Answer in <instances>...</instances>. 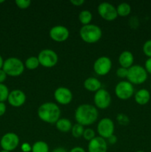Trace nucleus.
Returning a JSON list of instances; mask_svg holds the SVG:
<instances>
[{"label": "nucleus", "instance_id": "nucleus-1", "mask_svg": "<svg viewBox=\"0 0 151 152\" xmlns=\"http://www.w3.org/2000/svg\"><path fill=\"white\" fill-rule=\"evenodd\" d=\"M74 117L76 123L83 126H89L98 120L99 111L95 105L87 103L81 104L76 109Z\"/></svg>", "mask_w": 151, "mask_h": 152}, {"label": "nucleus", "instance_id": "nucleus-2", "mask_svg": "<svg viewBox=\"0 0 151 152\" xmlns=\"http://www.w3.org/2000/svg\"><path fill=\"white\" fill-rule=\"evenodd\" d=\"M37 115L41 121L49 124H55L61 117V109L55 102H46L39 105Z\"/></svg>", "mask_w": 151, "mask_h": 152}, {"label": "nucleus", "instance_id": "nucleus-3", "mask_svg": "<svg viewBox=\"0 0 151 152\" xmlns=\"http://www.w3.org/2000/svg\"><path fill=\"white\" fill-rule=\"evenodd\" d=\"M79 36L81 39L88 44L98 42L102 37L101 28L94 24L83 25L79 30Z\"/></svg>", "mask_w": 151, "mask_h": 152}, {"label": "nucleus", "instance_id": "nucleus-4", "mask_svg": "<svg viewBox=\"0 0 151 152\" xmlns=\"http://www.w3.org/2000/svg\"><path fill=\"white\" fill-rule=\"evenodd\" d=\"M25 68V64L20 59L12 56L4 61L2 70L7 76L16 77L23 74Z\"/></svg>", "mask_w": 151, "mask_h": 152}, {"label": "nucleus", "instance_id": "nucleus-5", "mask_svg": "<svg viewBox=\"0 0 151 152\" xmlns=\"http://www.w3.org/2000/svg\"><path fill=\"white\" fill-rule=\"evenodd\" d=\"M148 74L145 68L140 65H133L128 68L127 80L131 84L142 85L147 81Z\"/></svg>", "mask_w": 151, "mask_h": 152}, {"label": "nucleus", "instance_id": "nucleus-6", "mask_svg": "<svg viewBox=\"0 0 151 152\" xmlns=\"http://www.w3.org/2000/svg\"><path fill=\"white\" fill-rule=\"evenodd\" d=\"M37 57L40 65L47 68L56 66L59 61L58 54L51 49H43L38 53Z\"/></svg>", "mask_w": 151, "mask_h": 152}, {"label": "nucleus", "instance_id": "nucleus-7", "mask_svg": "<svg viewBox=\"0 0 151 152\" xmlns=\"http://www.w3.org/2000/svg\"><path fill=\"white\" fill-rule=\"evenodd\" d=\"M114 92L115 96L119 99L127 100L134 95V86L127 80H122L117 83Z\"/></svg>", "mask_w": 151, "mask_h": 152}, {"label": "nucleus", "instance_id": "nucleus-8", "mask_svg": "<svg viewBox=\"0 0 151 152\" xmlns=\"http://www.w3.org/2000/svg\"><path fill=\"white\" fill-rule=\"evenodd\" d=\"M99 136L104 139H107L113 134H114L115 125L113 121L109 117H105L99 120L96 127Z\"/></svg>", "mask_w": 151, "mask_h": 152}, {"label": "nucleus", "instance_id": "nucleus-9", "mask_svg": "<svg viewBox=\"0 0 151 152\" xmlns=\"http://www.w3.org/2000/svg\"><path fill=\"white\" fill-rule=\"evenodd\" d=\"M97 11L99 16L105 20L111 22L118 17L116 7L113 4L107 1L100 3L97 7Z\"/></svg>", "mask_w": 151, "mask_h": 152}, {"label": "nucleus", "instance_id": "nucleus-10", "mask_svg": "<svg viewBox=\"0 0 151 152\" xmlns=\"http://www.w3.org/2000/svg\"><path fill=\"white\" fill-rule=\"evenodd\" d=\"M111 101H112V98H111L110 94L108 91L102 88L96 91L93 96L95 106L98 109H107L110 105Z\"/></svg>", "mask_w": 151, "mask_h": 152}, {"label": "nucleus", "instance_id": "nucleus-11", "mask_svg": "<svg viewBox=\"0 0 151 152\" xmlns=\"http://www.w3.org/2000/svg\"><path fill=\"white\" fill-rule=\"evenodd\" d=\"M19 142L20 140L16 134L7 132L1 137L0 140V146L2 150L11 152L19 146Z\"/></svg>", "mask_w": 151, "mask_h": 152}, {"label": "nucleus", "instance_id": "nucleus-12", "mask_svg": "<svg viewBox=\"0 0 151 152\" xmlns=\"http://www.w3.org/2000/svg\"><path fill=\"white\" fill-rule=\"evenodd\" d=\"M112 69V61L110 58L102 56L97 58L93 63V70L99 76H105Z\"/></svg>", "mask_w": 151, "mask_h": 152}, {"label": "nucleus", "instance_id": "nucleus-13", "mask_svg": "<svg viewBox=\"0 0 151 152\" xmlns=\"http://www.w3.org/2000/svg\"><path fill=\"white\" fill-rule=\"evenodd\" d=\"M49 36L52 40L57 42H65L70 37V31L64 25H55L49 31Z\"/></svg>", "mask_w": 151, "mask_h": 152}, {"label": "nucleus", "instance_id": "nucleus-14", "mask_svg": "<svg viewBox=\"0 0 151 152\" xmlns=\"http://www.w3.org/2000/svg\"><path fill=\"white\" fill-rule=\"evenodd\" d=\"M53 96L56 102L60 105H68L73 100L72 91L68 88L63 87V86L57 88L54 91Z\"/></svg>", "mask_w": 151, "mask_h": 152}, {"label": "nucleus", "instance_id": "nucleus-15", "mask_svg": "<svg viewBox=\"0 0 151 152\" xmlns=\"http://www.w3.org/2000/svg\"><path fill=\"white\" fill-rule=\"evenodd\" d=\"M26 99L27 97L25 92L20 89H14L9 94L7 102L14 108H19L25 103Z\"/></svg>", "mask_w": 151, "mask_h": 152}, {"label": "nucleus", "instance_id": "nucleus-16", "mask_svg": "<svg viewBox=\"0 0 151 152\" xmlns=\"http://www.w3.org/2000/svg\"><path fill=\"white\" fill-rule=\"evenodd\" d=\"M87 150L88 152H107V142L104 138L99 136H96L88 142Z\"/></svg>", "mask_w": 151, "mask_h": 152}, {"label": "nucleus", "instance_id": "nucleus-17", "mask_svg": "<svg viewBox=\"0 0 151 152\" xmlns=\"http://www.w3.org/2000/svg\"><path fill=\"white\" fill-rule=\"evenodd\" d=\"M134 62V56L130 50H124L121 52L118 56V63L120 67L125 68H130L133 65Z\"/></svg>", "mask_w": 151, "mask_h": 152}, {"label": "nucleus", "instance_id": "nucleus-18", "mask_svg": "<svg viewBox=\"0 0 151 152\" xmlns=\"http://www.w3.org/2000/svg\"><path fill=\"white\" fill-rule=\"evenodd\" d=\"M150 93L146 88H142L135 93L134 99L137 104L140 105H144L150 100Z\"/></svg>", "mask_w": 151, "mask_h": 152}, {"label": "nucleus", "instance_id": "nucleus-19", "mask_svg": "<svg viewBox=\"0 0 151 152\" xmlns=\"http://www.w3.org/2000/svg\"><path fill=\"white\" fill-rule=\"evenodd\" d=\"M102 83L99 79L96 77H88L84 81V88L90 92H95L102 88Z\"/></svg>", "mask_w": 151, "mask_h": 152}, {"label": "nucleus", "instance_id": "nucleus-20", "mask_svg": "<svg viewBox=\"0 0 151 152\" xmlns=\"http://www.w3.org/2000/svg\"><path fill=\"white\" fill-rule=\"evenodd\" d=\"M56 129L62 133H68L71 132L73 124L70 120L68 118H60L55 123Z\"/></svg>", "mask_w": 151, "mask_h": 152}, {"label": "nucleus", "instance_id": "nucleus-21", "mask_svg": "<svg viewBox=\"0 0 151 152\" xmlns=\"http://www.w3.org/2000/svg\"><path fill=\"white\" fill-rule=\"evenodd\" d=\"M93 19V14L88 10H83L78 14V20L83 25H87L90 24Z\"/></svg>", "mask_w": 151, "mask_h": 152}, {"label": "nucleus", "instance_id": "nucleus-22", "mask_svg": "<svg viewBox=\"0 0 151 152\" xmlns=\"http://www.w3.org/2000/svg\"><path fill=\"white\" fill-rule=\"evenodd\" d=\"M116 10L118 16L125 17L131 12V6L127 2H121L116 7Z\"/></svg>", "mask_w": 151, "mask_h": 152}, {"label": "nucleus", "instance_id": "nucleus-23", "mask_svg": "<svg viewBox=\"0 0 151 152\" xmlns=\"http://www.w3.org/2000/svg\"><path fill=\"white\" fill-rule=\"evenodd\" d=\"M31 152H49V145L44 141H36L33 144Z\"/></svg>", "mask_w": 151, "mask_h": 152}, {"label": "nucleus", "instance_id": "nucleus-24", "mask_svg": "<svg viewBox=\"0 0 151 152\" xmlns=\"http://www.w3.org/2000/svg\"><path fill=\"white\" fill-rule=\"evenodd\" d=\"M25 67L28 70H35L40 65L37 56H30L25 62Z\"/></svg>", "mask_w": 151, "mask_h": 152}, {"label": "nucleus", "instance_id": "nucleus-25", "mask_svg": "<svg viewBox=\"0 0 151 152\" xmlns=\"http://www.w3.org/2000/svg\"><path fill=\"white\" fill-rule=\"evenodd\" d=\"M84 129H85L84 128V126L78 124V123H76V124L73 125L72 129H71V134H72L73 137L80 138L81 137L83 136Z\"/></svg>", "mask_w": 151, "mask_h": 152}, {"label": "nucleus", "instance_id": "nucleus-26", "mask_svg": "<svg viewBox=\"0 0 151 152\" xmlns=\"http://www.w3.org/2000/svg\"><path fill=\"white\" fill-rule=\"evenodd\" d=\"M10 94L9 88L4 83H0V102H4L7 100Z\"/></svg>", "mask_w": 151, "mask_h": 152}, {"label": "nucleus", "instance_id": "nucleus-27", "mask_svg": "<svg viewBox=\"0 0 151 152\" xmlns=\"http://www.w3.org/2000/svg\"><path fill=\"white\" fill-rule=\"evenodd\" d=\"M116 120L118 123L121 126H127L130 123V118L127 115L123 114V113H119L116 116Z\"/></svg>", "mask_w": 151, "mask_h": 152}, {"label": "nucleus", "instance_id": "nucleus-28", "mask_svg": "<svg viewBox=\"0 0 151 152\" xmlns=\"http://www.w3.org/2000/svg\"><path fill=\"white\" fill-rule=\"evenodd\" d=\"M83 137L85 140L89 141L90 142V140L93 139V138L96 137V133H95L94 130L90 128H87V129H85L84 131V134H83Z\"/></svg>", "mask_w": 151, "mask_h": 152}, {"label": "nucleus", "instance_id": "nucleus-29", "mask_svg": "<svg viewBox=\"0 0 151 152\" xmlns=\"http://www.w3.org/2000/svg\"><path fill=\"white\" fill-rule=\"evenodd\" d=\"M142 50H143V53H144L145 56H147L148 58H151V39L147 40L144 43Z\"/></svg>", "mask_w": 151, "mask_h": 152}, {"label": "nucleus", "instance_id": "nucleus-30", "mask_svg": "<svg viewBox=\"0 0 151 152\" xmlns=\"http://www.w3.org/2000/svg\"><path fill=\"white\" fill-rule=\"evenodd\" d=\"M15 4L19 8L25 10V9L28 8L30 6L31 1L30 0H16Z\"/></svg>", "mask_w": 151, "mask_h": 152}, {"label": "nucleus", "instance_id": "nucleus-31", "mask_svg": "<svg viewBox=\"0 0 151 152\" xmlns=\"http://www.w3.org/2000/svg\"><path fill=\"white\" fill-rule=\"evenodd\" d=\"M127 72H128V69H127V68L119 67V68L116 70L115 74H116L117 77L120 79H127Z\"/></svg>", "mask_w": 151, "mask_h": 152}, {"label": "nucleus", "instance_id": "nucleus-32", "mask_svg": "<svg viewBox=\"0 0 151 152\" xmlns=\"http://www.w3.org/2000/svg\"><path fill=\"white\" fill-rule=\"evenodd\" d=\"M128 24L130 26V28H135V29H136L139 25V19H138L136 16H132V17L130 19V20H129Z\"/></svg>", "mask_w": 151, "mask_h": 152}, {"label": "nucleus", "instance_id": "nucleus-33", "mask_svg": "<svg viewBox=\"0 0 151 152\" xmlns=\"http://www.w3.org/2000/svg\"><path fill=\"white\" fill-rule=\"evenodd\" d=\"M21 149H22V152H31L32 145H30L28 142H24L21 145Z\"/></svg>", "mask_w": 151, "mask_h": 152}, {"label": "nucleus", "instance_id": "nucleus-34", "mask_svg": "<svg viewBox=\"0 0 151 152\" xmlns=\"http://www.w3.org/2000/svg\"><path fill=\"white\" fill-rule=\"evenodd\" d=\"M146 71L147 72V74H151V58H148L146 61H145L144 63V67Z\"/></svg>", "mask_w": 151, "mask_h": 152}, {"label": "nucleus", "instance_id": "nucleus-35", "mask_svg": "<svg viewBox=\"0 0 151 152\" xmlns=\"http://www.w3.org/2000/svg\"><path fill=\"white\" fill-rule=\"evenodd\" d=\"M70 2L74 6H76V7H79L81 6L83 4H84L85 1L84 0H70Z\"/></svg>", "mask_w": 151, "mask_h": 152}, {"label": "nucleus", "instance_id": "nucleus-36", "mask_svg": "<svg viewBox=\"0 0 151 152\" xmlns=\"http://www.w3.org/2000/svg\"><path fill=\"white\" fill-rule=\"evenodd\" d=\"M107 140V142H109L110 144H111V145H114V144H115L117 142V140H118L117 137L115 136V134H113L112 136L108 137Z\"/></svg>", "mask_w": 151, "mask_h": 152}, {"label": "nucleus", "instance_id": "nucleus-37", "mask_svg": "<svg viewBox=\"0 0 151 152\" xmlns=\"http://www.w3.org/2000/svg\"><path fill=\"white\" fill-rule=\"evenodd\" d=\"M7 110V106H6L4 102H0V117L4 115Z\"/></svg>", "mask_w": 151, "mask_h": 152}, {"label": "nucleus", "instance_id": "nucleus-38", "mask_svg": "<svg viewBox=\"0 0 151 152\" xmlns=\"http://www.w3.org/2000/svg\"><path fill=\"white\" fill-rule=\"evenodd\" d=\"M7 75L2 69H0V83H3L7 79Z\"/></svg>", "mask_w": 151, "mask_h": 152}, {"label": "nucleus", "instance_id": "nucleus-39", "mask_svg": "<svg viewBox=\"0 0 151 152\" xmlns=\"http://www.w3.org/2000/svg\"><path fill=\"white\" fill-rule=\"evenodd\" d=\"M69 152H86L85 150L81 146H76L71 148V150Z\"/></svg>", "mask_w": 151, "mask_h": 152}, {"label": "nucleus", "instance_id": "nucleus-40", "mask_svg": "<svg viewBox=\"0 0 151 152\" xmlns=\"http://www.w3.org/2000/svg\"><path fill=\"white\" fill-rule=\"evenodd\" d=\"M51 152H68L63 147H57V148H55Z\"/></svg>", "mask_w": 151, "mask_h": 152}, {"label": "nucleus", "instance_id": "nucleus-41", "mask_svg": "<svg viewBox=\"0 0 151 152\" xmlns=\"http://www.w3.org/2000/svg\"><path fill=\"white\" fill-rule=\"evenodd\" d=\"M4 59H3L2 56L0 55V69H2L3 67V64H4Z\"/></svg>", "mask_w": 151, "mask_h": 152}, {"label": "nucleus", "instance_id": "nucleus-42", "mask_svg": "<svg viewBox=\"0 0 151 152\" xmlns=\"http://www.w3.org/2000/svg\"><path fill=\"white\" fill-rule=\"evenodd\" d=\"M4 2V0H0V4H2Z\"/></svg>", "mask_w": 151, "mask_h": 152}, {"label": "nucleus", "instance_id": "nucleus-43", "mask_svg": "<svg viewBox=\"0 0 151 152\" xmlns=\"http://www.w3.org/2000/svg\"><path fill=\"white\" fill-rule=\"evenodd\" d=\"M0 152H10V151H4V150H1Z\"/></svg>", "mask_w": 151, "mask_h": 152}, {"label": "nucleus", "instance_id": "nucleus-44", "mask_svg": "<svg viewBox=\"0 0 151 152\" xmlns=\"http://www.w3.org/2000/svg\"><path fill=\"white\" fill-rule=\"evenodd\" d=\"M136 152H144V151H142V150H139V151H137Z\"/></svg>", "mask_w": 151, "mask_h": 152}, {"label": "nucleus", "instance_id": "nucleus-45", "mask_svg": "<svg viewBox=\"0 0 151 152\" xmlns=\"http://www.w3.org/2000/svg\"><path fill=\"white\" fill-rule=\"evenodd\" d=\"M150 90H151V84H150Z\"/></svg>", "mask_w": 151, "mask_h": 152}]
</instances>
